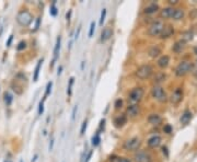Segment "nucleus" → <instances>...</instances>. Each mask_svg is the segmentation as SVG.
I'll return each instance as SVG.
<instances>
[{
	"mask_svg": "<svg viewBox=\"0 0 197 162\" xmlns=\"http://www.w3.org/2000/svg\"><path fill=\"white\" fill-rule=\"evenodd\" d=\"M153 74V68L150 65H143L136 70V77L140 80H146L150 78Z\"/></svg>",
	"mask_w": 197,
	"mask_h": 162,
	"instance_id": "obj_1",
	"label": "nucleus"
},
{
	"mask_svg": "<svg viewBox=\"0 0 197 162\" xmlns=\"http://www.w3.org/2000/svg\"><path fill=\"white\" fill-rule=\"evenodd\" d=\"M33 21V17L28 10H22L18 13L17 15V22L21 26H28Z\"/></svg>",
	"mask_w": 197,
	"mask_h": 162,
	"instance_id": "obj_2",
	"label": "nucleus"
},
{
	"mask_svg": "<svg viewBox=\"0 0 197 162\" xmlns=\"http://www.w3.org/2000/svg\"><path fill=\"white\" fill-rule=\"evenodd\" d=\"M151 95L153 99H156L157 101L161 102V103H164V102L168 101V97H167V93L164 92L162 86H153L151 89Z\"/></svg>",
	"mask_w": 197,
	"mask_h": 162,
	"instance_id": "obj_3",
	"label": "nucleus"
},
{
	"mask_svg": "<svg viewBox=\"0 0 197 162\" xmlns=\"http://www.w3.org/2000/svg\"><path fill=\"white\" fill-rule=\"evenodd\" d=\"M193 70V64L189 61H181L175 68V75L178 77H183Z\"/></svg>",
	"mask_w": 197,
	"mask_h": 162,
	"instance_id": "obj_4",
	"label": "nucleus"
},
{
	"mask_svg": "<svg viewBox=\"0 0 197 162\" xmlns=\"http://www.w3.org/2000/svg\"><path fill=\"white\" fill-rule=\"evenodd\" d=\"M163 28H164V23H163L162 21H160V20H158V21H153L149 25V28H148V34H149L150 36H153V37L159 36L160 33L162 32Z\"/></svg>",
	"mask_w": 197,
	"mask_h": 162,
	"instance_id": "obj_5",
	"label": "nucleus"
},
{
	"mask_svg": "<svg viewBox=\"0 0 197 162\" xmlns=\"http://www.w3.org/2000/svg\"><path fill=\"white\" fill-rule=\"evenodd\" d=\"M140 146H141L140 139L138 137H134V138H130L128 140H126L123 147L126 151H135V150H138Z\"/></svg>",
	"mask_w": 197,
	"mask_h": 162,
	"instance_id": "obj_6",
	"label": "nucleus"
},
{
	"mask_svg": "<svg viewBox=\"0 0 197 162\" xmlns=\"http://www.w3.org/2000/svg\"><path fill=\"white\" fill-rule=\"evenodd\" d=\"M143 88H135L130 91L129 95H128V99L132 102H139L143 97Z\"/></svg>",
	"mask_w": 197,
	"mask_h": 162,
	"instance_id": "obj_7",
	"label": "nucleus"
},
{
	"mask_svg": "<svg viewBox=\"0 0 197 162\" xmlns=\"http://www.w3.org/2000/svg\"><path fill=\"white\" fill-rule=\"evenodd\" d=\"M134 160L135 162H151L152 161L150 154L146 151H143V150L137 151L136 154H135Z\"/></svg>",
	"mask_w": 197,
	"mask_h": 162,
	"instance_id": "obj_8",
	"label": "nucleus"
},
{
	"mask_svg": "<svg viewBox=\"0 0 197 162\" xmlns=\"http://www.w3.org/2000/svg\"><path fill=\"white\" fill-rule=\"evenodd\" d=\"M173 34H174V28L171 25V24H168V25H164L162 32L160 33L159 36H160V39H169V37H171Z\"/></svg>",
	"mask_w": 197,
	"mask_h": 162,
	"instance_id": "obj_9",
	"label": "nucleus"
},
{
	"mask_svg": "<svg viewBox=\"0 0 197 162\" xmlns=\"http://www.w3.org/2000/svg\"><path fill=\"white\" fill-rule=\"evenodd\" d=\"M182 99H183V93H182V89H180V88L176 89V90L172 93L171 97H170V101H171V103H173V104L180 103V102L182 101Z\"/></svg>",
	"mask_w": 197,
	"mask_h": 162,
	"instance_id": "obj_10",
	"label": "nucleus"
},
{
	"mask_svg": "<svg viewBox=\"0 0 197 162\" xmlns=\"http://www.w3.org/2000/svg\"><path fill=\"white\" fill-rule=\"evenodd\" d=\"M174 10H175V8H173V7H165V8H163L162 10H161L160 17L162 18V19H172Z\"/></svg>",
	"mask_w": 197,
	"mask_h": 162,
	"instance_id": "obj_11",
	"label": "nucleus"
},
{
	"mask_svg": "<svg viewBox=\"0 0 197 162\" xmlns=\"http://www.w3.org/2000/svg\"><path fill=\"white\" fill-rule=\"evenodd\" d=\"M140 113V106L137 105V104H132L127 107L126 110V114L129 115L130 117H135Z\"/></svg>",
	"mask_w": 197,
	"mask_h": 162,
	"instance_id": "obj_12",
	"label": "nucleus"
},
{
	"mask_svg": "<svg viewBox=\"0 0 197 162\" xmlns=\"http://www.w3.org/2000/svg\"><path fill=\"white\" fill-rule=\"evenodd\" d=\"M60 43H61V37L58 36L57 37V41H56V45H55V48H54V58H53V61H52V64H50V67H54L55 63H56L57 58H58L59 50H60Z\"/></svg>",
	"mask_w": 197,
	"mask_h": 162,
	"instance_id": "obj_13",
	"label": "nucleus"
},
{
	"mask_svg": "<svg viewBox=\"0 0 197 162\" xmlns=\"http://www.w3.org/2000/svg\"><path fill=\"white\" fill-rule=\"evenodd\" d=\"M126 122H127V116H126L125 114H121V115H118V116L115 117L114 125L116 126L117 128L123 127V126L126 124Z\"/></svg>",
	"mask_w": 197,
	"mask_h": 162,
	"instance_id": "obj_14",
	"label": "nucleus"
},
{
	"mask_svg": "<svg viewBox=\"0 0 197 162\" xmlns=\"http://www.w3.org/2000/svg\"><path fill=\"white\" fill-rule=\"evenodd\" d=\"M112 35H113V30L110 28V26L103 29V31H102V33H101V42L108 41V39L112 37Z\"/></svg>",
	"mask_w": 197,
	"mask_h": 162,
	"instance_id": "obj_15",
	"label": "nucleus"
},
{
	"mask_svg": "<svg viewBox=\"0 0 197 162\" xmlns=\"http://www.w3.org/2000/svg\"><path fill=\"white\" fill-rule=\"evenodd\" d=\"M185 46H186V43L183 42L182 39H180V41L174 43L173 47H172V50H173L174 53H176V54H180V53H182V50H184Z\"/></svg>",
	"mask_w": 197,
	"mask_h": 162,
	"instance_id": "obj_16",
	"label": "nucleus"
},
{
	"mask_svg": "<svg viewBox=\"0 0 197 162\" xmlns=\"http://www.w3.org/2000/svg\"><path fill=\"white\" fill-rule=\"evenodd\" d=\"M148 146L150 148H157L161 144V137L160 136H152L151 138L148 139Z\"/></svg>",
	"mask_w": 197,
	"mask_h": 162,
	"instance_id": "obj_17",
	"label": "nucleus"
},
{
	"mask_svg": "<svg viewBox=\"0 0 197 162\" xmlns=\"http://www.w3.org/2000/svg\"><path fill=\"white\" fill-rule=\"evenodd\" d=\"M192 117H193V114H192L191 111H185L184 113L182 114V116H181V124L182 125H186V124H189V122H191Z\"/></svg>",
	"mask_w": 197,
	"mask_h": 162,
	"instance_id": "obj_18",
	"label": "nucleus"
},
{
	"mask_svg": "<svg viewBox=\"0 0 197 162\" xmlns=\"http://www.w3.org/2000/svg\"><path fill=\"white\" fill-rule=\"evenodd\" d=\"M148 122L151 125H159L162 122V118H161V116L159 114H150L148 116Z\"/></svg>",
	"mask_w": 197,
	"mask_h": 162,
	"instance_id": "obj_19",
	"label": "nucleus"
},
{
	"mask_svg": "<svg viewBox=\"0 0 197 162\" xmlns=\"http://www.w3.org/2000/svg\"><path fill=\"white\" fill-rule=\"evenodd\" d=\"M160 54H161V48L159 47V46H152V47H150L149 50H148V55H149L151 58H156V57H158Z\"/></svg>",
	"mask_w": 197,
	"mask_h": 162,
	"instance_id": "obj_20",
	"label": "nucleus"
},
{
	"mask_svg": "<svg viewBox=\"0 0 197 162\" xmlns=\"http://www.w3.org/2000/svg\"><path fill=\"white\" fill-rule=\"evenodd\" d=\"M170 64V57L164 55V56H161L158 60V66L160 68H167Z\"/></svg>",
	"mask_w": 197,
	"mask_h": 162,
	"instance_id": "obj_21",
	"label": "nucleus"
},
{
	"mask_svg": "<svg viewBox=\"0 0 197 162\" xmlns=\"http://www.w3.org/2000/svg\"><path fill=\"white\" fill-rule=\"evenodd\" d=\"M183 18H184V10L181 8H176L175 10H174L173 15H172V19L179 21V20H182Z\"/></svg>",
	"mask_w": 197,
	"mask_h": 162,
	"instance_id": "obj_22",
	"label": "nucleus"
},
{
	"mask_svg": "<svg viewBox=\"0 0 197 162\" xmlns=\"http://www.w3.org/2000/svg\"><path fill=\"white\" fill-rule=\"evenodd\" d=\"M159 10V6L157 3H151L149 6H147L145 8V13L147 14H152V13H156Z\"/></svg>",
	"mask_w": 197,
	"mask_h": 162,
	"instance_id": "obj_23",
	"label": "nucleus"
},
{
	"mask_svg": "<svg viewBox=\"0 0 197 162\" xmlns=\"http://www.w3.org/2000/svg\"><path fill=\"white\" fill-rule=\"evenodd\" d=\"M193 37H194V33L192 32V31H185V32L182 34V41L185 42V43H187V42L192 41Z\"/></svg>",
	"mask_w": 197,
	"mask_h": 162,
	"instance_id": "obj_24",
	"label": "nucleus"
},
{
	"mask_svg": "<svg viewBox=\"0 0 197 162\" xmlns=\"http://www.w3.org/2000/svg\"><path fill=\"white\" fill-rule=\"evenodd\" d=\"M42 63H43V59H39V60L37 61V65L34 70V75H33V81H37V79H39V71H41Z\"/></svg>",
	"mask_w": 197,
	"mask_h": 162,
	"instance_id": "obj_25",
	"label": "nucleus"
},
{
	"mask_svg": "<svg viewBox=\"0 0 197 162\" xmlns=\"http://www.w3.org/2000/svg\"><path fill=\"white\" fill-rule=\"evenodd\" d=\"M165 74H163V72H158V74L154 76V78H153V81H154V83H160V82H162V81H164L165 80Z\"/></svg>",
	"mask_w": 197,
	"mask_h": 162,
	"instance_id": "obj_26",
	"label": "nucleus"
},
{
	"mask_svg": "<svg viewBox=\"0 0 197 162\" xmlns=\"http://www.w3.org/2000/svg\"><path fill=\"white\" fill-rule=\"evenodd\" d=\"M12 100H13V97H12V95L10 94L9 92H6L4 93V102H6V104L7 105H11V103H12Z\"/></svg>",
	"mask_w": 197,
	"mask_h": 162,
	"instance_id": "obj_27",
	"label": "nucleus"
},
{
	"mask_svg": "<svg viewBox=\"0 0 197 162\" xmlns=\"http://www.w3.org/2000/svg\"><path fill=\"white\" fill-rule=\"evenodd\" d=\"M100 141H101V138H100V134H96V136H93V138H92V145L94 146V147H96V146H99Z\"/></svg>",
	"mask_w": 197,
	"mask_h": 162,
	"instance_id": "obj_28",
	"label": "nucleus"
},
{
	"mask_svg": "<svg viewBox=\"0 0 197 162\" xmlns=\"http://www.w3.org/2000/svg\"><path fill=\"white\" fill-rule=\"evenodd\" d=\"M94 30H96V22L92 21L91 24H90V31H89V37H92L94 33Z\"/></svg>",
	"mask_w": 197,
	"mask_h": 162,
	"instance_id": "obj_29",
	"label": "nucleus"
},
{
	"mask_svg": "<svg viewBox=\"0 0 197 162\" xmlns=\"http://www.w3.org/2000/svg\"><path fill=\"white\" fill-rule=\"evenodd\" d=\"M52 86H53L52 82H48V83H47V86H46V92H45V97H44V100H45V99H46V97H47V95H49V93L52 92Z\"/></svg>",
	"mask_w": 197,
	"mask_h": 162,
	"instance_id": "obj_30",
	"label": "nucleus"
},
{
	"mask_svg": "<svg viewBox=\"0 0 197 162\" xmlns=\"http://www.w3.org/2000/svg\"><path fill=\"white\" fill-rule=\"evenodd\" d=\"M172 130H173V128H172V126L170 125V124H167V125H164V127H163V132H164L165 134H171Z\"/></svg>",
	"mask_w": 197,
	"mask_h": 162,
	"instance_id": "obj_31",
	"label": "nucleus"
},
{
	"mask_svg": "<svg viewBox=\"0 0 197 162\" xmlns=\"http://www.w3.org/2000/svg\"><path fill=\"white\" fill-rule=\"evenodd\" d=\"M105 15H106V9H103L101 12V18H100V25H103V22L105 20Z\"/></svg>",
	"mask_w": 197,
	"mask_h": 162,
	"instance_id": "obj_32",
	"label": "nucleus"
},
{
	"mask_svg": "<svg viewBox=\"0 0 197 162\" xmlns=\"http://www.w3.org/2000/svg\"><path fill=\"white\" fill-rule=\"evenodd\" d=\"M26 47V42H24V41H21L19 44H18V46H17V50H23L24 48Z\"/></svg>",
	"mask_w": 197,
	"mask_h": 162,
	"instance_id": "obj_33",
	"label": "nucleus"
},
{
	"mask_svg": "<svg viewBox=\"0 0 197 162\" xmlns=\"http://www.w3.org/2000/svg\"><path fill=\"white\" fill-rule=\"evenodd\" d=\"M114 106H115V108H116V110H119V108H122V106H123V100H121V99L116 100V101H115Z\"/></svg>",
	"mask_w": 197,
	"mask_h": 162,
	"instance_id": "obj_34",
	"label": "nucleus"
},
{
	"mask_svg": "<svg viewBox=\"0 0 197 162\" xmlns=\"http://www.w3.org/2000/svg\"><path fill=\"white\" fill-rule=\"evenodd\" d=\"M74 78H70L69 80V86H68V90H67V93L68 95H71V90H72V84H74Z\"/></svg>",
	"mask_w": 197,
	"mask_h": 162,
	"instance_id": "obj_35",
	"label": "nucleus"
},
{
	"mask_svg": "<svg viewBox=\"0 0 197 162\" xmlns=\"http://www.w3.org/2000/svg\"><path fill=\"white\" fill-rule=\"evenodd\" d=\"M87 126H88V122L85 121L82 123V126H81V130H80V135H81V136H82V135H85L86 129H87Z\"/></svg>",
	"mask_w": 197,
	"mask_h": 162,
	"instance_id": "obj_36",
	"label": "nucleus"
},
{
	"mask_svg": "<svg viewBox=\"0 0 197 162\" xmlns=\"http://www.w3.org/2000/svg\"><path fill=\"white\" fill-rule=\"evenodd\" d=\"M44 112V102L41 101L39 104V115H42Z\"/></svg>",
	"mask_w": 197,
	"mask_h": 162,
	"instance_id": "obj_37",
	"label": "nucleus"
},
{
	"mask_svg": "<svg viewBox=\"0 0 197 162\" xmlns=\"http://www.w3.org/2000/svg\"><path fill=\"white\" fill-rule=\"evenodd\" d=\"M113 162H132V161L127 158H115Z\"/></svg>",
	"mask_w": 197,
	"mask_h": 162,
	"instance_id": "obj_38",
	"label": "nucleus"
},
{
	"mask_svg": "<svg viewBox=\"0 0 197 162\" xmlns=\"http://www.w3.org/2000/svg\"><path fill=\"white\" fill-rule=\"evenodd\" d=\"M50 14L54 15V17L57 14V8H56V7H55V2H54V3H53V6L50 7Z\"/></svg>",
	"mask_w": 197,
	"mask_h": 162,
	"instance_id": "obj_39",
	"label": "nucleus"
},
{
	"mask_svg": "<svg viewBox=\"0 0 197 162\" xmlns=\"http://www.w3.org/2000/svg\"><path fill=\"white\" fill-rule=\"evenodd\" d=\"M39 23H41V18H37L36 19V22H35V28H34V31H37L39 28Z\"/></svg>",
	"mask_w": 197,
	"mask_h": 162,
	"instance_id": "obj_40",
	"label": "nucleus"
},
{
	"mask_svg": "<svg viewBox=\"0 0 197 162\" xmlns=\"http://www.w3.org/2000/svg\"><path fill=\"white\" fill-rule=\"evenodd\" d=\"M162 154L165 156V158H169V151H168V148L167 147H162Z\"/></svg>",
	"mask_w": 197,
	"mask_h": 162,
	"instance_id": "obj_41",
	"label": "nucleus"
},
{
	"mask_svg": "<svg viewBox=\"0 0 197 162\" xmlns=\"http://www.w3.org/2000/svg\"><path fill=\"white\" fill-rule=\"evenodd\" d=\"M77 110H78V106H75L74 107V111H72V119H75L76 118V112H77Z\"/></svg>",
	"mask_w": 197,
	"mask_h": 162,
	"instance_id": "obj_42",
	"label": "nucleus"
},
{
	"mask_svg": "<svg viewBox=\"0 0 197 162\" xmlns=\"http://www.w3.org/2000/svg\"><path fill=\"white\" fill-rule=\"evenodd\" d=\"M12 39H13V35H10V37H9L8 42H7V46H8V47L11 45V42H12Z\"/></svg>",
	"mask_w": 197,
	"mask_h": 162,
	"instance_id": "obj_43",
	"label": "nucleus"
},
{
	"mask_svg": "<svg viewBox=\"0 0 197 162\" xmlns=\"http://www.w3.org/2000/svg\"><path fill=\"white\" fill-rule=\"evenodd\" d=\"M71 13H72V11H71V10L68 11L67 15H66V18H67V21H70V17H71Z\"/></svg>",
	"mask_w": 197,
	"mask_h": 162,
	"instance_id": "obj_44",
	"label": "nucleus"
},
{
	"mask_svg": "<svg viewBox=\"0 0 197 162\" xmlns=\"http://www.w3.org/2000/svg\"><path fill=\"white\" fill-rule=\"evenodd\" d=\"M178 0H169V3L170 4H173V6H174V4H178Z\"/></svg>",
	"mask_w": 197,
	"mask_h": 162,
	"instance_id": "obj_45",
	"label": "nucleus"
},
{
	"mask_svg": "<svg viewBox=\"0 0 197 162\" xmlns=\"http://www.w3.org/2000/svg\"><path fill=\"white\" fill-rule=\"evenodd\" d=\"M91 156H92V151H90L89 154H88V157H87V159H86V162H89L90 158H91Z\"/></svg>",
	"mask_w": 197,
	"mask_h": 162,
	"instance_id": "obj_46",
	"label": "nucleus"
},
{
	"mask_svg": "<svg viewBox=\"0 0 197 162\" xmlns=\"http://www.w3.org/2000/svg\"><path fill=\"white\" fill-rule=\"evenodd\" d=\"M53 145H54V140H52L50 141V144H49V151H52L53 150Z\"/></svg>",
	"mask_w": 197,
	"mask_h": 162,
	"instance_id": "obj_47",
	"label": "nucleus"
},
{
	"mask_svg": "<svg viewBox=\"0 0 197 162\" xmlns=\"http://www.w3.org/2000/svg\"><path fill=\"white\" fill-rule=\"evenodd\" d=\"M80 30H81V29L79 28V29H78V32L76 33V36H75V39H78V35H79V33H80Z\"/></svg>",
	"mask_w": 197,
	"mask_h": 162,
	"instance_id": "obj_48",
	"label": "nucleus"
},
{
	"mask_svg": "<svg viewBox=\"0 0 197 162\" xmlns=\"http://www.w3.org/2000/svg\"><path fill=\"white\" fill-rule=\"evenodd\" d=\"M61 70H63V67H59V68H58V72H57V75H58V76L61 74Z\"/></svg>",
	"mask_w": 197,
	"mask_h": 162,
	"instance_id": "obj_49",
	"label": "nucleus"
},
{
	"mask_svg": "<svg viewBox=\"0 0 197 162\" xmlns=\"http://www.w3.org/2000/svg\"><path fill=\"white\" fill-rule=\"evenodd\" d=\"M193 17H195L196 19H197V10L194 11V13H193Z\"/></svg>",
	"mask_w": 197,
	"mask_h": 162,
	"instance_id": "obj_50",
	"label": "nucleus"
},
{
	"mask_svg": "<svg viewBox=\"0 0 197 162\" xmlns=\"http://www.w3.org/2000/svg\"><path fill=\"white\" fill-rule=\"evenodd\" d=\"M36 158H37V154L34 157V159H32V162H35V160H36Z\"/></svg>",
	"mask_w": 197,
	"mask_h": 162,
	"instance_id": "obj_51",
	"label": "nucleus"
},
{
	"mask_svg": "<svg viewBox=\"0 0 197 162\" xmlns=\"http://www.w3.org/2000/svg\"><path fill=\"white\" fill-rule=\"evenodd\" d=\"M194 53H195V54L197 55V46H196L195 48H194Z\"/></svg>",
	"mask_w": 197,
	"mask_h": 162,
	"instance_id": "obj_52",
	"label": "nucleus"
},
{
	"mask_svg": "<svg viewBox=\"0 0 197 162\" xmlns=\"http://www.w3.org/2000/svg\"><path fill=\"white\" fill-rule=\"evenodd\" d=\"M194 76L197 77V70H196V71H194Z\"/></svg>",
	"mask_w": 197,
	"mask_h": 162,
	"instance_id": "obj_53",
	"label": "nucleus"
},
{
	"mask_svg": "<svg viewBox=\"0 0 197 162\" xmlns=\"http://www.w3.org/2000/svg\"><path fill=\"white\" fill-rule=\"evenodd\" d=\"M20 162H23V161H20Z\"/></svg>",
	"mask_w": 197,
	"mask_h": 162,
	"instance_id": "obj_54",
	"label": "nucleus"
}]
</instances>
